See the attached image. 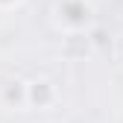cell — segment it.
<instances>
[{"label":"cell","instance_id":"6da1fadb","mask_svg":"<svg viewBox=\"0 0 123 123\" xmlns=\"http://www.w3.org/2000/svg\"><path fill=\"white\" fill-rule=\"evenodd\" d=\"M59 21L65 24L68 29H85V24L91 21V3L88 0H59Z\"/></svg>","mask_w":123,"mask_h":123},{"label":"cell","instance_id":"7a4b0ae2","mask_svg":"<svg viewBox=\"0 0 123 123\" xmlns=\"http://www.w3.org/2000/svg\"><path fill=\"white\" fill-rule=\"evenodd\" d=\"M59 100V91L50 79H32V82H26V105H32V109L38 111H47L53 109Z\"/></svg>","mask_w":123,"mask_h":123},{"label":"cell","instance_id":"3957f363","mask_svg":"<svg viewBox=\"0 0 123 123\" xmlns=\"http://www.w3.org/2000/svg\"><path fill=\"white\" fill-rule=\"evenodd\" d=\"M0 97L9 109H24L26 105V82L21 79H9L3 88H0Z\"/></svg>","mask_w":123,"mask_h":123},{"label":"cell","instance_id":"277c9868","mask_svg":"<svg viewBox=\"0 0 123 123\" xmlns=\"http://www.w3.org/2000/svg\"><path fill=\"white\" fill-rule=\"evenodd\" d=\"M21 0H0V12H6V9H15Z\"/></svg>","mask_w":123,"mask_h":123}]
</instances>
